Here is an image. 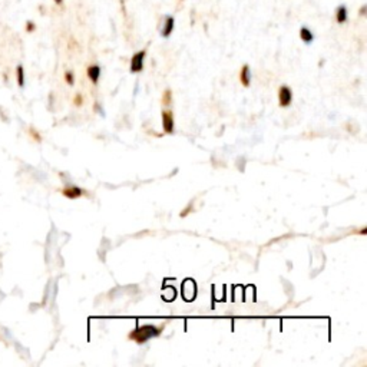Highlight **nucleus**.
I'll list each match as a JSON object with an SVG mask.
<instances>
[{"label":"nucleus","instance_id":"5","mask_svg":"<svg viewBox=\"0 0 367 367\" xmlns=\"http://www.w3.org/2000/svg\"><path fill=\"white\" fill-rule=\"evenodd\" d=\"M62 194L65 196H68V198H78V196H82L83 194V191L80 189L79 187H69V188H65L62 191Z\"/></svg>","mask_w":367,"mask_h":367},{"label":"nucleus","instance_id":"15","mask_svg":"<svg viewBox=\"0 0 367 367\" xmlns=\"http://www.w3.org/2000/svg\"><path fill=\"white\" fill-rule=\"evenodd\" d=\"M360 234H366V228H361V231H360Z\"/></svg>","mask_w":367,"mask_h":367},{"label":"nucleus","instance_id":"7","mask_svg":"<svg viewBox=\"0 0 367 367\" xmlns=\"http://www.w3.org/2000/svg\"><path fill=\"white\" fill-rule=\"evenodd\" d=\"M88 76H89V79H91L94 83H98L99 76H101V68H99L98 65L89 66V68H88Z\"/></svg>","mask_w":367,"mask_h":367},{"label":"nucleus","instance_id":"12","mask_svg":"<svg viewBox=\"0 0 367 367\" xmlns=\"http://www.w3.org/2000/svg\"><path fill=\"white\" fill-rule=\"evenodd\" d=\"M162 102H164L165 105H170V103H171V91H165Z\"/></svg>","mask_w":367,"mask_h":367},{"label":"nucleus","instance_id":"2","mask_svg":"<svg viewBox=\"0 0 367 367\" xmlns=\"http://www.w3.org/2000/svg\"><path fill=\"white\" fill-rule=\"evenodd\" d=\"M291 102H293V92H291V89H290L289 86H281L280 89H278V103H280V106L281 108H287L291 105Z\"/></svg>","mask_w":367,"mask_h":367},{"label":"nucleus","instance_id":"10","mask_svg":"<svg viewBox=\"0 0 367 367\" xmlns=\"http://www.w3.org/2000/svg\"><path fill=\"white\" fill-rule=\"evenodd\" d=\"M347 20V10L344 6H340L337 10V22L338 23H344Z\"/></svg>","mask_w":367,"mask_h":367},{"label":"nucleus","instance_id":"6","mask_svg":"<svg viewBox=\"0 0 367 367\" xmlns=\"http://www.w3.org/2000/svg\"><path fill=\"white\" fill-rule=\"evenodd\" d=\"M240 80L244 86H250L251 83V71L250 66L245 65L244 68L241 69V73H240Z\"/></svg>","mask_w":367,"mask_h":367},{"label":"nucleus","instance_id":"16","mask_svg":"<svg viewBox=\"0 0 367 367\" xmlns=\"http://www.w3.org/2000/svg\"><path fill=\"white\" fill-rule=\"evenodd\" d=\"M55 2H56V3H61V2H62V0H55Z\"/></svg>","mask_w":367,"mask_h":367},{"label":"nucleus","instance_id":"13","mask_svg":"<svg viewBox=\"0 0 367 367\" xmlns=\"http://www.w3.org/2000/svg\"><path fill=\"white\" fill-rule=\"evenodd\" d=\"M65 78H66V82H68L69 85H73V73H72V72H68V73L65 75Z\"/></svg>","mask_w":367,"mask_h":367},{"label":"nucleus","instance_id":"4","mask_svg":"<svg viewBox=\"0 0 367 367\" xmlns=\"http://www.w3.org/2000/svg\"><path fill=\"white\" fill-rule=\"evenodd\" d=\"M162 126L166 133L174 132V115L170 110H164L162 112Z\"/></svg>","mask_w":367,"mask_h":367},{"label":"nucleus","instance_id":"14","mask_svg":"<svg viewBox=\"0 0 367 367\" xmlns=\"http://www.w3.org/2000/svg\"><path fill=\"white\" fill-rule=\"evenodd\" d=\"M82 102H83L82 96H79L78 95V96L75 98V105H76V106H80V105H82Z\"/></svg>","mask_w":367,"mask_h":367},{"label":"nucleus","instance_id":"8","mask_svg":"<svg viewBox=\"0 0 367 367\" xmlns=\"http://www.w3.org/2000/svg\"><path fill=\"white\" fill-rule=\"evenodd\" d=\"M172 31H174V17L166 16L164 29H162V36H164V38H168V36L172 33Z\"/></svg>","mask_w":367,"mask_h":367},{"label":"nucleus","instance_id":"11","mask_svg":"<svg viewBox=\"0 0 367 367\" xmlns=\"http://www.w3.org/2000/svg\"><path fill=\"white\" fill-rule=\"evenodd\" d=\"M16 75H17V83L20 88L24 86V69L23 66H17V71H16Z\"/></svg>","mask_w":367,"mask_h":367},{"label":"nucleus","instance_id":"1","mask_svg":"<svg viewBox=\"0 0 367 367\" xmlns=\"http://www.w3.org/2000/svg\"><path fill=\"white\" fill-rule=\"evenodd\" d=\"M162 330H164V326H161V327L154 326V324L138 326L129 333V340H133L136 344H145L151 338H155V337L159 336L162 333Z\"/></svg>","mask_w":367,"mask_h":367},{"label":"nucleus","instance_id":"9","mask_svg":"<svg viewBox=\"0 0 367 367\" xmlns=\"http://www.w3.org/2000/svg\"><path fill=\"white\" fill-rule=\"evenodd\" d=\"M300 38H301V40H303L304 43H307V45H310L313 42V39H314L313 33L310 32V29H307V27H303V29H301V32H300Z\"/></svg>","mask_w":367,"mask_h":367},{"label":"nucleus","instance_id":"3","mask_svg":"<svg viewBox=\"0 0 367 367\" xmlns=\"http://www.w3.org/2000/svg\"><path fill=\"white\" fill-rule=\"evenodd\" d=\"M145 50H141L138 53H135L131 61V72L136 73V72H141L144 69V59H145Z\"/></svg>","mask_w":367,"mask_h":367}]
</instances>
